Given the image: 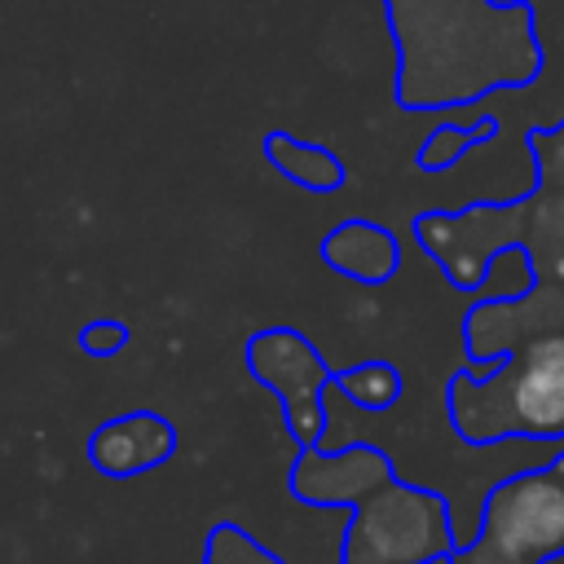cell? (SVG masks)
Segmentation results:
<instances>
[{
    "mask_svg": "<svg viewBox=\"0 0 564 564\" xmlns=\"http://www.w3.org/2000/svg\"><path fill=\"white\" fill-rule=\"evenodd\" d=\"M203 564H286L269 546H260L242 524L220 520L203 542Z\"/></svg>",
    "mask_w": 564,
    "mask_h": 564,
    "instance_id": "obj_15",
    "label": "cell"
},
{
    "mask_svg": "<svg viewBox=\"0 0 564 564\" xmlns=\"http://www.w3.org/2000/svg\"><path fill=\"white\" fill-rule=\"evenodd\" d=\"M494 137H498V119L494 115H480L471 123H436L423 137V145L414 150V163L423 172H449L463 154H471L480 141H494Z\"/></svg>",
    "mask_w": 564,
    "mask_h": 564,
    "instance_id": "obj_13",
    "label": "cell"
},
{
    "mask_svg": "<svg viewBox=\"0 0 564 564\" xmlns=\"http://www.w3.org/2000/svg\"><path fill=\"white\" fill-rule=\"evenodd\" d=\"M538 282H542V278H538V269H533L529 247H524V242H516V247H507V251H498V256L489 260V269H485V282H480L476 300H511V295L533 291Z\"/></svg>",
    "mask_w": 564,
    "mask_h": 564,
    "instance_id": "obj_14",
    "label": "cell"
},
{
    "mask_svg": "<svg viewBox=\"0 0 564 564\" xmlns=\"http://www.w3.org/2000/svg\"><path fill=\"white\" fill-rule=\"evenodd\" d=\"M529 203H533V185L507 203H476L463 212H423V216H414L410 229H414L419 247L445 269L449 286L476 295L489 260L524 238Z\"/></svg>",
    "mask_w": 564,
    "mask_h": 564,
    "instance_id": "obj_5",
    "label": "cell"
},
{
    "mask_svg": "<svg viewBox=\"0 0 564 564\" xmlns=\"http://www.w3.org/2000/svg\"><path fill=\"white\" fill-rule=\"evenodd\" d=\"M317 251H322L326 269H335L339 278L361 282V286H383L401 269V238L388 225H375L361 216L326 229Z\"/></svg>",
    "mask_w": 564,
    "mask_h": 564,
    "instance_id": "obj_9",
    "label": "cell"
},
{
    "mask_svg": "<svg viewBox=\"0 0 564 564\" xmlns=\"http://www.w3.org/2000/svg\"><path fill=\"white\" fill-rule=\"evenodd\" d=\"M247 370L278 397L286 432L295 436L300 449L322 445L326 436V388H330V366L317 352V344L295 330V326H264L247 339L242 348Z\"/></svg>",
    "mask_w": 564,
    "mask_h": 564,
    "instance_id": "obj_6",
    "label": "cell"
},
{
    "mask_svg": "<svg viewBox=\"0 0 564 564\" xmlns=\"http://www.w3.org/2000/svg\"><path fill=\"white\" fill-rule=\"evenodd\" d=\"M397 48V106L410 115L476 106L542 75L538 9L529 0H383Z\"/></svg>",
    "mask_w": 564,
    "mask_h": 564,
    "instance_id": "obj_1",
    "label": "cell"
},
{
    "mask_svg": "<svg viewBox=\"0 0 564 564\" xmlns=\"http://www.w3.org/2000/svg\"><path fill=\"white\" fill-rule=\"evenodd\" d=\"M84 344H88L93 352H115V348L123 344V326H93V330L84 335Z\"/></svg>",
    "mask_w": 564,
    "mask_h": 564,
    "instance_id": "obj_17",
    "label": "cell"
},
{
    "mask_svg": "<svg viewBox=\"0 0 564 564\" xmlns=\"http://www.w3.org/2000/svg\"><path fill=\"white\" fill-rule=\"evenodd\" d=\"M471 546L502 564H551L564 555V449L485 494Z\"/></svg>",
    "mask_w": 564,
    "mask_h": 564,
    "instance_id": "obj_4",
    "label": "cell"
},
{
    "mask_svg": "<svg viewBox=\"0 0 564 564\" xmlns=\"http://www.w3.org/2000/svg\"><path fill=\"white\" fill-rule=\"evenodd\" d=\"M445 414L458 441L494 445L511 436H564V326L516 344L489 375L458 370L445 383Z\"/></svg>",
    "mask_w": 564,
    "mask_h": 564,
    "instance_id": "obj_3",
    "label": "cell"
},
{
    "mask_svg": "<svg viewBox=\"0 0 564 564\" xmlns=\"http://www.w3.org/2000/svg\"><path fill=\"white\" fill-rule=\"evenodd\" d=\"M291 494L313 507H352L339 564H427L454 555L449 502L436 489L405 485L375 445H308L295 454Z\"/></svg>",
    "mask_w": 564,
    "mask_h": 564,
    "instance_id": "obj_2",
    "label": "cell"
},
{
    "mask_svg": "<svg viewBox=\"0 0 564 564\" xmlns=\"http://www.w3.org/2000/svg\"><path fill=\"white\" fill-rule=\"evenodd\" d=\"M172 449H176V427L163 414H150V410L110 419L88 441L93 467L106 471V476H115V480H128L137 471H150V467L167 463Z\"/></svg>",
    "mask_w": 564,
    "mask_h": 564,
    "instance_id": "obj_8",
    "label": "cell"
},
{
    "mask_svg": "<svg viewBox=\"0 0 564 564\" xmlns=\"http://www.w3.org/2000/svg\"><path fill=\"white\" fill-rule=\"evenodd\" d=\"M564 326V286L538 282L511 300H476L463 317V344L471 357V375H489L516 344Z\"/></svg>",
    "mask_w": 564,
    "mask_h": 564,
    "instance_id": "obj_7",
    "label": "cell"
},
{
    "mask_svg": "<svg viewBox=\"0 0 564 564\" xmlns=\"http://www.w3.org/2000/svg\"><path fill=\"white\" fill-rule=\"evenodd\" d=\"M524 247L533 256V269L542 282L564 286V194L542 189L529 203V229H524Z\"/></svg>",
    "mask_w": 564,
    "mask_h": 564,
    "instance_id": "obj_11",
    "label": "cell"
},
{
    "mask_svg": "<svg viewBox=\"0 0 564 564\" xmlns=\"http://www.w3.org/2000/svg\"><path fill=\"white\" fill-rule=\"evenodd\" d=\"M330 388L339 397H348L357 410H392L401 401V392H405V379H401V370L392 361L375 357V361H357L348 370H335Z\"/></svg>",
    "mask_w": 564,
    "mask_h": 564,
    "instance_id": "obj_12",
    "label": "cell"
},
{
    "mask_svg": "<svg viewBox=\"0 0 564 564\" xmlns=\"http://www.w3.org/2000/svg\"><path fill=\"white\" fill-rule=\"evenodd\" d=\"M264 159L273 172H282L291 185L300 189H313V194H335L344 181H348V167L344 159L322 145V141H300L295 132L286 128H273L264 132Z\"/></svg>",
    "mask_w": 564,
    "mask_h": 564,
    "instance_id": "obj_10",
    "label": "cell"
},
{
    "mask_svg": "<svg viewBox=\"0 0 564 564\" xmlns=\"http://www.w3.org/2000/svg\"><path fill=\"white\" fill-rule=\"evenodd\" d=\"M524 145H529V154H533L538 185L564 194V119L551 123V128H533V132L524 137Z\"/></svg>",
    "mask_w": 564,
    "mask_h": 564,
    "instance_id": "obj_16",
    "label": "cell"
}]
</instances>
